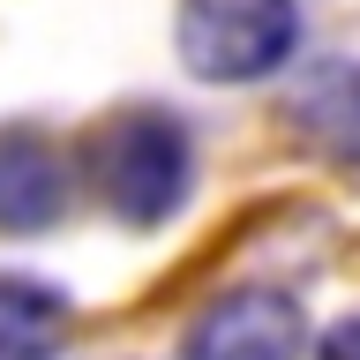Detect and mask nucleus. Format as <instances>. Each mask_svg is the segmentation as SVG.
Returning a JSON list of instances; mask_svg holds the SVG:
<instances>
[{"mask_svg": "<svg viewBox=\"0 0 360 360\" xmlns=\"http://www.w3.org/2000/svg\"><path fill=\"white\" fill-rule=\"evenodd\" d=\"M90 173H98V195H105L112 218L135 225V233H150L195 188V143H188V128H180L173 112L135 105V112H120V120L98 128Z\"/></svg>", "mask_w": 360, "mask_h": 360, "instance_id": "f257e3e1", "label": "nucleus"}, {"mask_svg": "<svg viewBox=\"0 0 360 360\" xmlns=\"http://www.w3.org/2000/svg\"><path fill=\"white\" fill-rule=\"evenodd\" d=\"M173 38L195 83H263L300 53V8L292 0H180Z\"/></svg>", "mask_w": 360, "mask_h": 360, "instance_id": "f03ea898", "label": "nucleus"}, {"mask_svg": "<svg viewBox=\"0 0 360 360\" xmlns=\"http://www.w3.org/2000/svg\"><path fill=\"white\" fill-rule=\"evenodd\" d=\"M308 315L278 285H233L188 323L180 360H300Z\"/></svg>", "mask_w": 360, "mask_h": 360, "instance_id": "7ed1b4c3", "label": "nucleus"}, {"mask_svg": "<svg viewBox=\"0 0 360 360\" xmlns=\"http://www.w3.org/2000/svg\"><path fill=\"white\" fill-rule=\"evenodd\" d=\"M75 180L45 128H0V233H45L68 218Z\"/></svg>", "mask_w": 360, "mask_h": 360, "instance_id": "20e7f679", "label": "nucleus"}, {"mask_svg": "<svg viewBox=\"0 0 360 360\" xmlns=\"http://www.w3.org/2000/svg\"><path fill=\"white\" fill-rule=\"evenodd\" d=\"M68 323H75V308H68L60 285L0 270V360H60Z\"/></svg>", "mask_w": 360, "mask_h": 360, "instance_id": "39448f33", "label": "nucleus"}, {"mask_svg": "<svg viewBox=\"0 0 360 360\" xmlns=\"http://www.w3.org/2000/svg\"><path fill=\"white\" fill-rule=\"evenodd\" d=\"M300 135L338 165H360V68H330L315 75L300 98Z\"/></svg>", "mask_w": 360, "mask_h": 360, "instance_id": "423d86ee", "label": "nucleus"}, {"mask_svg": "<svg viewBox=\"0 0 360 360\" xmlns=\"http://www.w3.org/2000/svg\"><path fill=\"white\" fill-rule=\"evenodd\" d=\"M315 360H360V315L330 323V330H323V345H315Z\"/></svg>", "mask_w": 360, "mask_h": 360, "instance_id": "0eeeda50", "label": "nucleus"}]
</instances>
